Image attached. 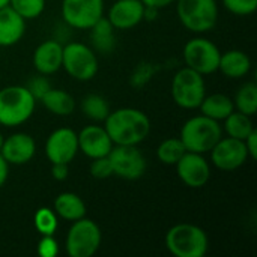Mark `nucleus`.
I'll list each match as a JSON object with an SVG mask.
<instances>
[{
	"instance_id": "f03ea898",
	"label": "nucleus",
	"mask_w": 257,
	"mask_h": 257,
	"mask_svg": "<svg viewBox=\"0 0 257 257\" xmlns=\"http://www.w3.org/2000/svg\"><path fill=\"white\" fill-rule=\"evenodd\" d=\"M223 137V126L220 122L199 114L190 117L181 128L179 139L188 152L208 154L215 143Z\"/></svg>"
},
{
	"instance_id": "1a4fd4ad",
	"label": "nucleus",
	"mask_w": 257,
	"mask_h": 257,
	"mask_svg": "<svg viewBox=\"0 0 257 257\" xmlns=\"http://www.w3.org/2000/svg\"><path fill=\"white\" fill-rule=\"evenodd\" d=\"M107 157L110 160L113 175L117 178L136 181L146 173L148 163L143 152L137 149V146L113 145Z\"/></svg>"
},
{
	"instance_id": "e433bc0d",
	"label": "nucleus",
	"mask_w": 257,
	"mask_h": 257,
	"mask_svg": "<svg viewBox=\"0 0 257 257\" xmlns=\"http://www.w3.org/2000/svg\"><path fill=\"white\" fill-rule=\"evenodd\" d=\"M145 8H151V9H163V8H167L169 5H172L173 2L176 0H142Z\"/></svg>"
},
{
	"instance_id": "4c0bfd02",
	"label": "nucleus",
	"mask_w": 257,
	"mask_h": 257,
	"mask_svg": "<svg viewBox=\"0 0 257 257\" xmlns=\"http://www.w3.org/2000/svg\"><path fill=\"white\" fill-rule=\"evenodd\" d=\"M8 175H9V164L5 161V158L0 154V188L5 185V182L8 179Z\"/></svg>"
},
{
	"instance_id": "4468645a",
	"label": "nucleus",
	"mask_w": 257,
	"mask_h": 257,
	"mask_svg": "<svg viewBox=\"0 0 257 257\" xmlns=\"http://www.w3.org/2000/svg\"><path fill=\"white\" fill-rule=\"evenodd\" d=\"M175 166L179 179L190 188H202L211 178V166L203 154L187 151Z\"/></svg>"
},
{
	"instance_id": "7c9ffc66",
	"label": "nucleus",
	"mask_w": 257,
	"mask_h": 257,
	"mask_svg": "<svg viewBox=\"0 0 257 257\" xmlns=\"http://www.w3.org/2000/svg\"><path fill=\"white\" fill-rule=\"evenodd\" d=\"M224 8L235 15H251L257 9V0H223Z\"/></svg>"
},
{
	"instance_id": "9b49d317",
	"label": "nucleus",
	"mask_w": 257,
	"mask_h": 257,
	"mask_svg": "<svg viewBox=\"0 0 257 257\" xmlns=\"http://www.w3.org/2000/svg\"><path fill=\"white\" fill-rule=\"evenodd\" d=\"M104 14V0H62L63 21L78 30H89Z\"/></svg>"
},
{
	"instance_id": "bb28decb",
	"label": "nucleus",
	"mask_w": 257,
	"mask_h": 257,
	"mask_svg": "<svg viewBox=\"0 0 257 257\" xmlns=\"http://www.w3.org/2000/svg\"><path fill=\"white\" fill-rule=\"evenodd\" d=\"M235 108L247 116H254L257 111V86L254 81H248L241 86L233 99Z\"/></svg>"
},
{
	"instance_id": "2f4dec72",
	"label": "nucleus",
	"mask_w": 257,
	"mask_h": 257,
	"mask_svg": "<svg viewBox=\"0 0 257 257\" xmlns=\"http://www.w3.org/2000/svg\"><path fill=\"white\" fill-rule=\"evenodd\" d=\"M26 87L29 89V92L33 95V98L36 101H41V98L51 89V84H50V81L47 80L45 75L38 74V75H35L33 78L29 80V83L26 84Z\"/></svg>"
},
{
	"instance_id": "a211bd4d",
	"label": "nucleus",
	"mask_w": 257,
	"mask_h": 257,
	"mask_svg": "<svg viewBox=\"0 0 257 257\" xmlns=\"http://www.w3.org/2000/svg\"><path fill=\"white\" fill-rule=\"evenodd\" d=\"M63 45L57 41H45L39 44L33 53V65L38 74L51 75L62 68Z\"/></svg>"
},
{
	"instance_id": "393cba45",
	"label": "nucleus",
	"mask_w": 257,
	"mask_h": 257,
	"mask_svg": "<svg viewBox=\"0 0 257 257\" xmlns=\"http://www.w3.org/2000/svg\"><path fill=\"white\" fill-rule=\"evenodd\" d=\"M89 30H92V41L98 51L110 53L114 47V27L110 21L101 17Z\"/></svg>"
},
{
	"instance_id": "423d86ee",
	"label": "nucleus",
	"mask_w": 257,
	"mask_h": 257,
	"mask_svg": "<svg viewBox=\"0 0 257 257\" xmlns=\"http://www.w3.org/2000/svg\"><path fill=\"white\" fill-rule=\"evenodd\" d=\"M172 96L181 108H199L203 98L206 96L203 75L188 66L179 69L172 80Z\"/></svg>"
},
{
	"instance_id": "6ab92c4d",
	"label": "nucleus",
	"mask_w": 257,
	"mask_h": 257,
	"mask_svg": "<svg viewBox=\"0 0 257 257\" xmlns=\"http://www.w3.org/2000/svg\"><path fill=\"white\" fill-rule=\"evenodd\" d=\"M26 32V20L9 5L0 8V47L15 45Z\"/></svg>"
},
{
	"instance_id": "412c9836",
	"label": "nucleus",
	"mask_w": 257,
	"mask_h": 257,
	"mask_svg": "<svg viewBox=\"0 0 257 257\" xmlns=\"http://www.w3.org/2000/svg\"><path fill=\"white\" fill-rule=\"evenodd\" d=\"M57 217L66 221H75L86 217V203L83 199L71 191L60 193L54 200V209Z\"/></svg>"
},
{
	"instance_id": "a878e982",
	"label": "nucleus",
	"mask_w": 257,
	"mask_h": 257,
	"mask_svg": "<svg viewBox=\"0 0 257 257\" xmlns=\"http://www.w3.org/2000/svg\"><path fill=\"white\" fill-rule=\"evenodd\" d=\"M81 111L86 117H89L93 122H102L110 113V105L105 101L104 96L98 93L86 95L81 101Z\"/></svg>"
},
{
	"instance_id": "72a5a7b5",
	"label": "nucleus",
	"mask_w": 257,
	"mask_h": 257,
	"mask_svg": "<svg viewBox=\"0 0 257 257\" xmlns=\"http://www.w3.org/2000/svg\"><path fill=\"white\" fill-rule=\"evenodd\" d=\"M38 254L41 257H56L59 254V244L54 235H42L38 242Z\"/></svg>"
},
{
	"instance_id": "2eb2a0df",
	"label": "nucleus",
	"mask_w": 257,
	"mask_h": 257,
	"mask_svg": "<svg viewBox=\"0 0 257 257\" xmlns=\"http://www.w3.org/2000/svg\"><path fill=\"white\" fill-rule=\"evenodd\" d=\"M145 11L142 0H116L108 11L107 20L117 30H130L145 20Z\"/></svg>"
},
{
	"instance_id": "ea45409f",
	"label": "nucleus",
	"mask_w": 257,
	"mask_h": 257,
	"mask_svg": "<svg viewBox=\"0 0 257 257\" xmlns=\"http://www.w3.org/2000/svg\"><path fill=\"white\" fill-rule=\"evenodd\" d=\"M3 142H5V137H3L2 133H0V149H2V146H3Z\"/></svg>"
},
{
	"instance_id": "f257e3e1",
	"label": "nucleus",
	"mask_w": 257,
	"mask_h": 257,
	"mask_svg": "<svg viewBox=\"0 0 257 257\" xmlns=\"http://www.w3.org/2000/svg\"><path fill=\"white\" fill-rule=\"evenodd\" d=\"M104 128L113 145L137 146L149 136L151 120L145 111L123 107L108 113L104 120Z\"/></svg>"
},
{
	"instance_id": "58836bf2",
	"label": "nucleus",
	"mask_w": 257,
	"mask_h": 257,
	"mask_svg": "<svg viewBox=\"0 0 257 257\" xmlns=\"http://www.w3.org/2000/svg\"><path fill=\"white\" fill-rule=\"evenodd\" d=\"M9 5V0H0V8H5Z\"/></svg>"
},
{
	"instance_id": "20e7f679",
	"label": "nucleus",
	"mask_w": 257,
	"mask_h": 257,
	"mask_svg": "<svg viewBox=\"0 0 257 257\" xmlns=\"http://www.w3.org/2000/svg\"><path fill=\"white\" fill-rule=\"evenodd\" d=\"M166 247L175 257H203L208 253L206 232L190 223H179L166 233Z\"/></svg>"
},
{
	"instance_id": "f3484780",
	"label": "nucleus",
	"mask_w": 257,
	"mask_h": 257,
	"mask_svg": "<svg viewBox=\"0 0 257 257\" xmlns=\"http://www.w3.org/2000/svg\"><path fill=\"white\" fill-rule=\"evenodd\" d=\"M36 152V143L30 134L15 133L5 139L3 146L0 149L2 157L11 166H23L27 164Z\"/></svg>"
},
{
	"instance_id": "6e6552de",
	"label": "nucleus",
	"mask_w": 257,
	"mask_h": 257,
	"mask_svg": "<svg viewBox=\"0 0 257 257\" xmlns=\"http://www.w3.org/2000/svg\"><path fill=\"white\" fill-rule=\"evenodd\" d=\"M62 68L78 81H89L98 74V57L83 42H68L62 53Z\"/></svg>"
},
{
	"instance_id": "5701e85b",
	"label": "nucleus",
	"mask_w": 257,
	"mask_h": 257,
	"mask_svg": "<svg viewBox=\"0 0 257 257\" xmlns=\"http://www.w3.org/2000/svg\"><path fill=\"white\" fill-rule=\"evenodd\" d=\"M42 105L56 116H69L75 110V99L71 93L62 89H50L42 98Z\"/></svg>"
},
{
	"instance_id": "dca6fc26",
	"label": "nucleus",
	"mask_w": 257,
	"mask_h": 257,
	"mask_svg": "<svg viewBox=\"0 0 257 257\" xmlns=\"http://www.w3.org/2000/svg\"><path fill=\"white\" fill-rule=\"evenodd\" d=\"M78 151H81L87 158H99L107 157L113 148V142L108 137L104 126L99 125H87L78 134Z\"/></svg>"
},
{
	"instance_id": "7ed1b4c3",
	"label": "nucleus",
	"mask_w": 257,
	"mask_h": 257,
	"mask_svg": "<svg viewBox=\"0 0 257 257\" xmlns=\"http://www.w3.org/2000/svg\"><path fill=\"white\" fill-rule=\"evenodd\" d=\"M36 107V99L26 86L0 89V125L14 128L27 122Z\"/></svg>"
},
{
	"instance_id": "4be33fe9",
	"label": "nucleus",
	"mask_w": 257,
	"mask_h": 257,
	"mask_svg": "<svg viewBox=\"0 0 257 257\" xmlns=\"http://www.w3.org/2000/svg\"><path fill=\"white\" fill-rule=\"evenodd\" d=\"M200 111L202 114L221 122L224 120L233 110H235V104L233 99L224 93H212V95H206L200 104Z\"/></svg>"
},
{
	"instance_id": "9d476101",
	"label": "nucleus",
	"mask_w": 257,
	"mask_h": 257,
	"mask_svg": "<svg viewBox=\"0 0 257 257\" xmlns=\"http://www.w3.org/2000/svg\"><path fill=\"white\" fill-rule=\"evenodd\" d=\"M221 51L206 38H193L184 47L185 65L202 75H209L218 71Z\"/></svg>"
},
{
	"instance_id": "ddd939ff",
	"label": "nucleus",
	"mask_w": 257,
	"mask_h": 257,
	"mask_svg": "<svg viewBox=\"0 0 257 257\" xmlns=\"http://www.w3.org/2000/svg\"><path fill=\"white\" fill-rule=\"evenodd\" d=\"M78 154L77 133L71 128H57L45 142V155L51 164H69Z\"/></svg>"
},
{
	"instance_id": "b1692460",
	"label": "nucleus",
	"mask_w": 257,
	"mask_h": 257,
	"mask_svg": "<svg viewBox=\"0 0 257 257\" xmlns=\"http://www.w3.org/2000/svg\"><path fill=\"white\" fill-rule=\"evenodd\" d=\"M224 125H223V130L226 131V134L229 137H233V139H238V140H245V137L253 131L256 130L253 126V122H251V116H247L241 111H236L233 110L224 120Z\"/></svg>"
},
{
	"instance_id": "f704fd0d",
	"label": "nucleus",
	"mask_w": 257,
	"mask_h": 257,
	"mask_svg": "<svg viewBox=\"0 0 257 257\" xmlns=\"http://www.w3.org/2000/svg\"><path fill=\"white\" fill-rule=\"evenodd\" d=\"M244 145L247 148V152H248V157L251 160H256L257 158V131L253 130L244 140Z\"/></svg>"
},
{
	"instance_id": "cd10ccee",
	"label": "nucleus",
	"mask_w": 257,
	"mask_h": 257,
	"mask_svg": "<svg viewBox=\"0 0 257 257\" xmlns=\"http://www.w3.org/2000/svg\"><path fill=\"white\" fill-rule=\"evenodd\" d=\"M187 152L181 139H166L157 148V158L166 166H175Z\"/></svg>"
},
{
	"instance_id": "aec40b11",
	"label": "nucleus",
	"mask_w": 257,
	"mask_h": 257,
	"mask_svg": "<svg viewBox=\"0 0 257 257\" xmlns=\"http://www.w3.org/2000/svg\"><path fill=\"white\" fill-rule=\"evenodd\" d=\"M251 69L250 57L241 50H229L220 56L218 71L227 78H242Z\"/></svg>"
},
{
	"instance_id": "c756f323",
	"label": "nucleus",
	"mask_w": 257,
	"mask_h": 257,
	"mask_svg": "<svg viewBox=\"0 0 257 257\" xmlns=\"http://www.w3.org/2000/svg\"><path fill=\"white\" fill-rule=\"evenodd\" d=\"M36 230L42 235H54L57 230V215L53 209L50 208H41L36 211L35 218H33Z\"/></svg>"
},
{
	"instance_id": "f8f14e48",
	"label": "nucleus",
	"mask_w": 257,
	"mask_h": 257,
	"mask_svg": "<svg viewBox=\"0 0 257 257\" xmlns=\"http://www.w3.org/2000/svg\"><path fill=\"white\" fill-rule=\"evenodd\" d=\"M209 152L212 164L223 172H233L250 158L244 142L229 136L221 137Z\"/></svg>"
},
{
	"instance_id": "c85d7f7f",
	"label": "nucleus",
	"mask_w": 257,
	"mask_h": 257,
	"mask_svg": "<svg viewBox=\"0 0 257 257\" xmlns=\"http://www.w3.org/2000/svg\"><path fill=\"white\" fill-rule=\"evenodd\" d=\"M9 6L27 21L41 17L45 9V0H9Z\"/></svg>"
},
{
	"instance_id": "473e14b6",
	"label": "nucleus",
	"mask_w": 257,
	"mask_h": 257,
	"mask_svg": "<svg viewBox=\"0 0 257 257\" xmlns=\"http://www.w3.org/2000/svg\"><path fill=\"white\" fill-rule=\"evenodd\" d=\"M89 172L95 179H107V178H110L113 175V170H111V164H110L108 157L93 158L92 163H90Z\"/></svg>"
},
{
	"instance_id": "39448f33",
	"label": "nucleus",
	"mask_w": 257,
	"mask_h": 257,
	"mask_svg": "<svg viewBox=\"0 0 257 257\" xmlns=\"http://www.w3.org/2000/svg\"><path fill=\"white\" fill-rule=\"evenodd\" d=\"M179 21L194 33H205L215 27L218 21L217 0H176Z\"/></svg>"
},
{
	"instance_id": "0eeeda50",
	"label": "nucleus",
	"mask_w": 257,
	"mask_h": 257,
	"mask_svg": "<svg viewBox=\"0 0 257 257\" xmlns=\"http://www.w3.org/2000/svg\"><path fill=\"white\" fill-rule=\"evenodd\" d=\"M102 233L99 226L86 217L72 221L66 235V253L71 257H92L101 247Z\"/></svg>"
},
{
	"instance_id": "c9c22d12",
	"label": "nucleus",
	"mask_w": 257,
	"mask_h": 257,
	"mask_svg": "<svg viewBox=\"0 0 257 257\" xmlns=\"http://www.w3.org/2000/svg\"><path fill=\"white\" fill-rule=\"evenodd\" d=\"M68 173H69L68 164H63V163H54V164H51V176L56 181H65L68 178Z\"/></svg>"
}]
</instances>
